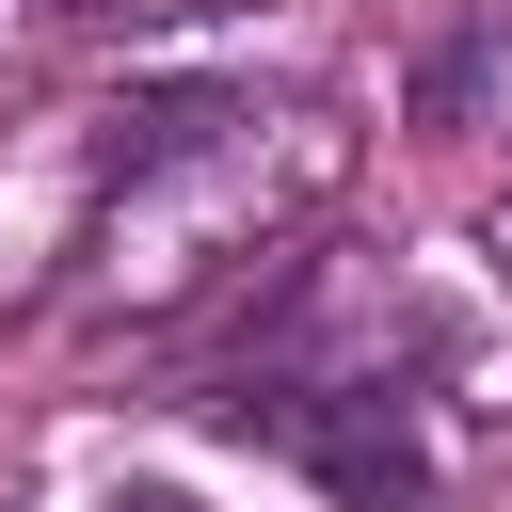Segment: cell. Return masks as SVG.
Segmentation results:
<instances>
[{
	"label": "cell",
	"instance_id": "obj_1",
	"mask_svg": "<svg viewBox=\"0 0 512 512\" xmlns=\"http://www.w3.org/2000/svg\"><path fill=\"white\" fill-rule=\"evenodd\" d=\"M336 176H352V128H336V112H256V96H224L192 144L128 160V192L96 208V240H80V256H96V304L176 320V304L240 288Z\"/></svg>",
	"mask_w": 512,
	"mask_h": 512
},
{
	"label": "cell",
	"instance_id": "obj_2",
	"mask_svg": "<svg viewBox=\"0 0 512 512\" xmlns=\"http://www.w3.org/2000/svg\"><path fill=\"white\" fill-rule=\"evenodd\" d=\"M240 432H272L336 512H416V432L384 416V384H320V400H240Z\"/></svg>",
	"mask_w": 512,
	"mask_h": 512
},
{
	"label": "cell",
	"instance_id": "obj_3",
	"mask_svg": "<svg viewBox=\"0 0 512 512\" xmlns=\"http://www.w3.org/2000/svg\"><path fill=\"white\" fill-rule=\"evenodd\" d=\"M112 512H192V496H160V480H128V496H112Z\"/></svg>",
	"mask_w": 512,
	"mask_h": 512
},
{
	"label": "cell",
	"instance_id": "obj_4",
	"mask_svg": "<svg viewBox=\"0 0 512 512\" xmlns=\"http://www.w3.org/2000/svg\"><path fill=\"white\" fill-rule=\"evenodd\" d=\"M496 256H512V224H496Z\"/></svg>",
	"mask_w": 512,
	"mask_h": 512
}]
</instances>
